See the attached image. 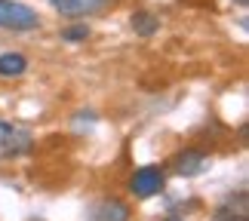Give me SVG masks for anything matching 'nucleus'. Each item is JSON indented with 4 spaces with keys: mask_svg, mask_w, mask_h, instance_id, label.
<instances>
[{
    "mask_svg": "<svg viewBox=\"0 0 249 221\" xmlns=\"http://www.w3.org/2000/svg\"><path fill=\"white\" fill-rule=\"evenodd\" d=\"M218 221H246V194L237 197V209H234V197L218 209Z\"/></svg>",
    "mask_w": 249,
    "mask_h": 221,
    "instance_id": "nucleus-9",
    "label": "nucleus"
},
{
    "mask_svg": "<svg viewBox=\"0 0 249 221\" xmlns=\"http://www.w3.org/2000/svg\"><path fill=\"white\" fill-rule=\"evenodd\" d=\"M0 28L3 31H37L40 16L18 0H0Z\"/></svg>",
    "mask_w": 249,
    "mask_h": 221,
    "instance_id": "nucleus-1",
    "label": "nucleus"
},
{
    "mask_svg": "<svg viewBox=\"0 0 249 221\" xmlns=\"http://www.w3.org/2000/svg\"><path fill=\"white\" fill-rule=\"evenodd\" d=\"M34 148L31 129L22 123H0V153L3 157H22Z\"/></svg>",
    "mask_w": 249,
    "mask_h": 221,
    "instance_id": "nucleus-2",
    "label": "nucleus"
},
{
    "mask_svg": "<svg viewBox=\"0 0 249 221\" xmlns=\"http://www.w3.org/2000/svg\"><path fill=\"white\" fill-rule=\"evenodd\" d=\"M163 187H166V175H163V169H160V166H142V169L132 172V178H129V190L139 200L157 197Z\"/></svg>",
    "mask_w": 249,
    "mask_h": 221,
    "instance_id": "nucleus-3",
    "label": "nucleus"
},
{
    "mask_svg": "<svg viewBox=\"0 0 249 221\" xmlns=\"http://www.w3.org/2000/svg\"><path fill=\"white\" fill-rule=\"evenodd\" d=\"M89 37V28L86 25H68V28H62V40H68V43H80Z\"/></svg>",
    "mask_w": 249,
    "mask_h": 221,
    "instance_id": "nucleus-10",
    "label": "nucleus"
},
{
    "mask_svg": "<svg viewBox=\"0 0 249 221\" xmlns=\"http://www.w3.org/2000/svg\"><path fill=\"white\" fill-rule=\"evenodd\" d=\"M166 221H178V218H166Z\"/></svg>",
    "mask_w": 249,
    "mask_h": 221,
    "instance_id": "nucleus-12",
    "label": "nucleus"
},
{
    "mask_svg": "<svg viewBox=\"0 0 249 221\" xmlns=\"http://www.w3.org/2000/svg\"><path fill=\"white\" fill-rule=\"evenodd\" d=\"M89 221H129V206L117 197L99 200L89 212Z\"/></svg>",
    "mask_w": 249,
    "mask_h": 221,
    "instance_id": "nucleus-6",
    "label": "nucleus"
},
{
    "mask_svg": "<svg viewBox=\"0 0 249 221\" xmlns=\"http://www.w3.org/2000/svg\"><path fill=\"white\" fill-rule=\"evenodd\" d=\"M28 71V59L22 52H3L0 55V77H22Z\"/></svg>",
    "mask_w": 249,
    "mask_h": 221,
    "instance_id": "nucleus-8",
    "label": "nucleus"
},
{
    "mask_svg": "<svg viewBox=\"0 0 249 221\" xmlns=\"http://www.w3.org/2000/svg\"><path fill=\"white\" fill-rule=\"evenodd\" d=\"M169 166H172V172H176V175L194 178V175H200V172L209 166V160H206L203 151H181V153H176V157H172Z\"/></svg>",
    "mask_w": 249,
    "mask_h": 221,
    "instance_id": "nucleus-5",
    "label": "nucleus"
},
{
    "mask_svg": "<svg viewBox=\"0 0 249 221\" xmlns=\"http://www.w3.org/2000/svg\"><path fill=\"white\" fill-rule=\"evenodd\" d=\"M129 25H132V31L139 37H154L160 31V18L154 13H148V9H136L132 18H129Z\"/></svg>",
    "mask_w": 249,
    "mask_h": 221,
    "instance_id": "nucleus-7",
    "label": "nucleus"
},
{
    "mask_svg": "<svg viewBox=\"0 0 249 221\" xmlns=\"http://www.w3.org/2000/svg\"><path fill=\"white\" fill-rule=\"evenodd\" d=\"M237 3H240V6H246V0H237Z\"/></svg>",
    "mask_w": 249,
    "mask_h": 221,
    "instance_id": "nucleus-11",
    "label": "nucleus"
},
{
    "mask_svg": "<svg viewBox=\"0 0 249 221\" xmlns=\"http://www.w3.org/2000/svg\"><path fill=\"white\" fill-rule=\"evenodd\" d=\"M50 3L59 9L62 16L83 18V16H95V13H102V9H108L111 0H50Z\"/></svg>",
    "mask_w": 249,
    "mask_h": 221,
    "instance_id": "nucleus-4",
    "label": "nucleus"
}]
</instances>
